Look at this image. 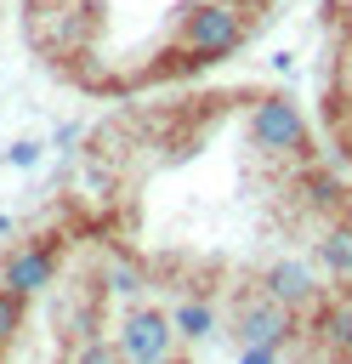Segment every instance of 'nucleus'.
Segmentation results:
<instances>
[{
	"label": "nucleus",
	"mask_w": 352,
	"mask_h": 364,
	"mask_svg": "<svg viewBox=\"0 0 352 364\" xmlns=\"http://www.w3.org/2000/svg\"><path fill=\"white\" fill-rule=\"evenodd\" d=\"M176 46L187 51V63H227L244 46V6L238 0H193V6H182Z\"/></svg>",
	"instance_id": "obj_1"
},
{
	"label": "nucleus",
	"mask_w": 352,
	"mask_h": 364,
	"mask_svg": "<svg viewBox=\"0 0 352 364\" xmlns=\"http://www.w3.org/2000/svg\"><path fill=\"white\" fill-rule=\"evenodd\" d=\"M250 142H255V154H267V159H295V154H307V114L295 108V97H284V91L255 97V108H250Z\"/></svg>",
	"instance_id": "obj_2"
},
{
	"label": "nucleus",
	"mask_w": 352,
	"mask_h": 364,
	"mask_svg": "<svg viewBox=\"0 0 352 364\" xmlns=\"http://www.w3.org/2000/svg\"><path fill=\"white\" fill-rule=\"evenodd\" d=\"M176 324H170V313L165 307H131L125 318H119V336H114V347H119V358L125 364H153V358H170L176 353Z\"/></svg>",
	"instance_id": "obj_3"
},
{
	"label": "nucleus",
	"mask_w": 352,
	"mask_h": 364,
	"mask_svg": "<svg viewBox=\"0 0 352 364\" xmlns=\"http://www.w3.org/2000/svg\"><path fill=\"white\" fill-rule=\"evenodd\" d=\"M0 284L17 290L23 301L45 296V290L57 284V245H51V239H23V245H11L6 262H0Z\"/></svg>",
	"instance_id": "obj_4"
},
{
	"label": "nucleus",
	"mask_w": 352,
	"mask_h": 364,
	"mask_svg": "<svg viewBox=\"0 0 352 364\" xmlns=\"http://www.w3.org/2000/svg\"><path fill=\"white\" fill-rule=\"evenodd\" d=\"M233 330H238V341H267V347H284V341H290V330H295V313H290L284 301H273L267 290H255V296H244V301H238Z\"/></svg>",
	"instance_id": "obj_5"
},
{
	"label": "nucleus",
	"mask_w": 352,
	"mask_h": 364,
	"mask_svg": "<svg viewBox=\"0 0 352 364\" xmlns=\"http://www.w3.org/2000/svg\"><path fill=\"white\" fill-rule=\"evenodd\" d=\"M261 290H267L273 301H284L290 313H301V307L318 301V267L301 262V256H278V262L261 273Z\"/></svg>",
	"instance_id": "obj_6"
},
{
	"label": "nucleus",
	"mask_w": 352,
	"mask_h": 364,
	"mask_svg": "<svg viewBox=\"0 0 352 364\" xmlns=\"http://www.w3.org/2000/svg\"><path fill=\"white\" fill-rule=\"evenodd\" d=\"M170 324H176L182 341H204V336H216V307L199 301V296H182V301L170 307Z\"/></svg>",
	"instance_id": "obj_7"
},
{
	"label": "nucleus",
	"mask_w": 352,
	"mask_h": 364,
	"mask_svg": "<svg viewBox=\"0 0 352 364\" xmlns=\"http://www.w3.org/2000/svg\"><path fill=\"white\" fill-rule=\"evenodd\" d=\"M318 267L341 284H352V228H329L318 239Z\"/></svg>",
	"instance_id": "obj_8"
},
{
	"label": "nucleus",
	"mask_w": 352,
	"mask_h": 364,
	"mask_svg": "<svg viewBox=\"0 0 352 364\" xmlns=\"http://www.w3.org/2000/svg\"><path fill=\"white\" fill-rule=\"evenodd\" d=\"M318 330H324V347H335L341 358H352V307H329Z\"/></svg>",
	"instance_id": "obj_9"
},
{
	"label": "nucleus",
	"mask_w": 352,
	"mask_h": 364,
	"mask_svg": "<svg viewBox=\"0 0 352 364\" xmlns=\"http://www.w3.org/2000/svg\"><path fill=\"white\" fill-rule=\"evenodd\" d=\"M23 307H28V301H23L17 290H6V284H0V353L17 341V330H23Z\"/></svg>",
	"instance_id": "obj_10"
},
{
	"label": "nucleus",
	"mask_w": 352,
	"mask_h": 364,
	"mask_svg": "<svg viewBox=\"0 0 352 364\" xmlns=\"http://www.w3.org/2000/svg\"><path fill=\"white\" fill-rule=\"evenodd\" d=\"M102 279H108V290H119V296H136V290H142V273H136L125 256H108V262H102Z\"/></svg>",
	"instance_id": "obj_11"
},
{
	"label": "nucleus",
	"mask_w": 352,
	"mask_h": 364,
	"mask_svg": "<svg viewBox=\"0 0 352 364\" xmlns=\"http://www.w3.org/2000/svg\"><path fill=\"white\" fill-rule=\"evenodd\" d=\"M307 199H312L318 210H335L346 193H341V182H335V176H318V171H312V176H307Z\"/></svg>",
	"instance_id": "obj_12"
},
{
	"label": "nucleus",
	"mask_w": 352,
	"mask_h": 364,
	"mask_svg": "<svg viewBox=\"0 0 352 364\" xmlns=\"http://www.w3.org/2000/svg\"><path fill=\"white\" fill-rule=\"evenodd\" d=\"M6 165H11V171H34V165H40V142H11V148H6Z\"/></svg>",
	"instance_id": "obj_13"
},
{
	"label": "nucleus",
	"mask_w": 352,
	"mask_h": 364,
	"mask_svg": "<svg viewBox=\"0 0 352 364\" xmlns=\"http://www.w3.org/2000/svg\"><path fill=\"white\" fill-rule=\"evenodd\" d=\"M278 353H284V347H267V341H244L238 364H278Z\"/></svg>",
	"instance_id": "obj_14"
},
{
	"label": "nucleus",
	"mask_w": 352,
	"mask_h": 364,
	"mask_svg": "<svg viewBox=\"0 0 352 364\" xmlns=\"http://www.w3.org/2000/svg\"><path fill=\"white\" fill-rule=\"evenodd\" d=\"M238 6H244V11H261V6H273V0H238Z\"/></svg>",
	"instance_id": "obj_15"
},
{
	"label": "nucleus",
	"mask_w": 352,
	"mask_h": 364,
	"mask_svg": "<svg viewBox=\"0 0 352 364\" xmlns=\"http://www.w3.org/2000/svg\"><path fill=\"white\" fill-rule=\"evenodd\" d=\"M153 364H182V358H176V353H170V358H153Z\"/></svg>",
	"instance_id": "obj_16"
},
{
	"label": "nucleus",
	"mask_w": 352,
	"mask_h": 364,
	"mask_svg": "<svg viewBox=\"0 0 352 364\" xmlns=\"http://www.w3.org/2000/svg\"><path fill=\"white\" fill-rule=\"evenodd\" d=\"M6 228H11V216H0V233H6Z\"/></svg>",
	"instance_id": "obj_17"
}]
</instances>
